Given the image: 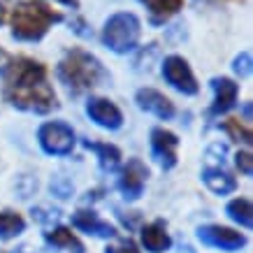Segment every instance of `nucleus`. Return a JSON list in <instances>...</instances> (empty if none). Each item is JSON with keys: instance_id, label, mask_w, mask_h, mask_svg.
<instances>
[{"instance_id": "nucleus-1", "label": "nucleus", "mask_w": 253, "mask_h": 253, "mask_svg": "<svg viewBox=\"0 0 253 253\" xmlns=\"http://www.w3.org/2000/svg\"><path fill=\"white\" fill-rule=\"evenodd\" d=\"M5 98L9 105L28 112L46 114L56 107V93L46 82V68L42 63L19 56L5 65L2 72Z\"/></svg>"}, {"instance_id": "nucleus-2", "label": "nucleus", "mask_w": 253, "mask_h": 253, "mask_svg": "<svg viewBox=\"0 0 253 253\" xmlns=\"http://www.w3.org/2000/svg\"><path fill=\"white\" fill-rule=\"evenodd\" d=\"M63 21L61 12L40 2V0H23L19 2L12 14H9V23H12V35L23 42H38L46 35V31L54 23Z\"/></svg>"}, {"instance_id": "nucleus-3", "label": "nucleus", "mask_w": 253, "mask_h": 253, "mask_svg": "<svg viewBox=\"0 0 253 253\" xmlns=\"http://www.w3.org/2000/svg\"><path fill=\"white\" fill-rule=\"evenodd\" d=\"M58 77L72 91H86L98 86L105 77V70L95 56H91L84 49H72L58 65Z\"/></svg>"}, {"instance_id": "nucleus-4", "label": "nucleus", "mask_w": 253, "mask_h": 253, "mask_svg": "<svg viewBox=\"0 0 253 253\" xmlns=\"http://www.w3.org/2000/svg\"><path fill=\"white\" fill-rule=\"evenodd\" d=\"M139 40V21L137 16L130 12H119V14L109 16L105 28H102V42L116 51V54H126L137 46Z\"/></svg>"}, {"instance_id": "nucleus-5", "label": "nucleus", "mask_w": 253, "mask_h": 253, "mask_svg": "<svg viewBox=\"0 0 253 253\" xmlns=\"http://www.w3.org/2000/svg\"><path fill=\"white\" fill-rule=\"evenodd\" d=\"M40 144L46 154L51 156H65L75 149V132L68 123L63 121H49L44 123L38 132Z\"/></svg>"}, {"instance_id": "nucleus-6", "label": "nucleus", "mask_w": 253, "mask_h": 253, "mask_svg": "<svg viewBox=\"0 0 253 253\" xmlns=\"http://www.w3.org/2000/svg\"><path fill=\"white\" fill-rule=\"evenodd\" d=\"M163 75L176 91L186 93V95H195L198 93V82L193 77L188 63L181 56H168L165 63H163Z\"/></svg>"}, {"instance_id": "nucleus-7", "label": "nucleus", "mask_w": 253, "mask_h": 253, "mask_svg": "<svg viewBox=\"0 0 253 253\" xmlns=\"http://www.w3.org/2000/svg\"><path fill=\"white\" fill-rule=\"evenodd\" d=\"M198 237L207 246H216V249H223V251H239L246 244L244 235H239L230 228H223V225H205V228L198 230Z\"/></svg>"}, {"instance_id": "nucleus-8", "label": "nucleus", "mask_w": 253, "mask_h": 253, "mask_svg": "<svg viewBox=\"0 0 253 253\" xmlns=\"http://www.w3.org/2000/svg\"><path fill=\"white\" fill-rule=\"evenodd\" d=\"M146 176H149V169H146V165L139 158L128 161V165L121 172V181H119L123 195L128 200H137L142 195V191H144Z\"/></svg>"}, {"instance_id": "nucleus-9", "label": "nucleus", "mask_w": 253, "mask_h": 253, "mask_svg": "<svg viewBox=\"0 0 253 253\" xmlns=\"http://www.w3.org/2000/svg\"><path fill=\"white\" fill-rule=\"evenodd\" d=\"M176 146H179V139H176L174 132L165 130V128L151 130V149H154V156L165 169H172L176 165Z\"/></svg>"}, {"instance_id": "nucleus-10", "label": "nucleus", "mask_w": 253, "mask_h": 253, "mask_svg": "<svg viewBox=\"0 0 253 253\" xmlns=\"http://www.w3.org/2000/svg\"><path fill=\"white\" fill-rule=\"evenodd\" d=\"M86 114L91 116L93 121L102 126V128H109V130H116V128H121L123 123V116L119 112L114 102H109L105 98H91L86 102Z\"/></svg>"}, {"instance_id": "nucleus-11", "label": "nucleus", "mask_w": 253, "mask_h": 253, "mask_svg": "<svg viewBox=\"0 0 253 253\" xmlns=\"http://www.w3.org/2000/svg\"><path fill=\"white\" fill-rule=\"evenodd\" d=\"M135 100H137L139 107L146 109V112H151V114H156L158 119H172V116H174L172 100L165 98L163 93L154 91V88H139Z\"/></svg>"}, {"instance_id": "nucleus-12", "label": "nucleus", "mask_w": 253, "mask_h": 253, "mask_svg": "<svg viewBox=\"0 0 253 253\" xmlns=\"http://www.w3.org/2000/svg\"><path fill=\"white\" fill-rule=\"evenodd\" d=\"M211 88H214V93H216L214 105H211V114H223V112H228V109L235 107L239 88L232 79H228V77L211 79Z\"/></svg>"}, {"instance_id": "nucleus-13", "label": "nucleus", "mask_w": 253, "mask_h": 253, "mask_svg": "<svg viewBox=\"0 0 253 253\" xmlns=\"http://www.w3.org/2000/svg\"><path fill=\"white\" fill-rule=\"evenodd\" d=\"M72 225L88 232V235H95V237H114L116 235L114 225H109L102 218H98L95 211H77V214H72Z\"/></svg>"}, {"instance_id": "nucleus-14", "label": "nucleus", "mask_w": 253, "mask_h": 253, "mask_svg": "<svg viewBox=\"0 0 253 253\" xmlns=\"http://www.w3.org/2000/svg\"><path fill=\"white\" fill-rule=\"evenodd\" d=\"M142 244L146 246V251H151V253L168 251L169 244H172V239H169V235H168L165 223L154 221L151 225H146L144 230H142Z\"/></svg>"}, {"instance_id": "nucleus-15", "label": "nucleus", "mask_w": 253, "mask_h": 253, "mask_svg": "<svg viewBox=\"0 0 253 253\" xmlns=\"http://www.w3.org/2000/svg\"><path fill=\"white\" fill-rule=\"evenodd\" d=\"M202 179L207 184L209 191L218 193V195H225V193H232L237 188V181L235 176H230L228 172H223L221 168H207L202 172Z\"/></svg>"}, {"instance_id": "nucleus-16", "label": "nucleus", "mask_w": 253, "mask_h": 253, "mask_svg": "<svg viewBox=\"0 0 253 253\" xmlns=\"http://www.w3.org/2000/svg\"><path fill=\"white\" fill-rule=\"evenodd\" d=\"M139 2H144L146 9L151 12V21L154 23L168 21L169 16H174L184 7V0H139Z\"/></svg>"}, {"instance_id": "nucleus-17", "label": "nucleus", "mask_w": 253, "mask_h": 253, "mask_svg": "<svg viewBox=\"0 0 253 253\" xmlns=\"http://www.w3.org/2000/svg\"><path fill=\"white\" fill-rule=\"evenodd\" d=\"M84 146L98 154L100 165L105 169H114L116 165H119V161H121V151H119L114 144H102V142H88V139H86Z\"/></svg>"}, {"instance_id": "nucleus-18", "label": "nucleus", "mask_w": 253, "mask_h": 253, "mask_svg": "<svg viewBox=\"0 0 253 253\" xmlns=\"http://www.w3.org/2000/svg\"><path fill=\"white\" fill-rule=\"evenodd\" d=\"M46 242H49V244H54V246H58V249H68V251H72V253H84L82 242H79V239L75 237L68 228H56V230L46 232Z\"/></svg>"}, {"instance_id": "nucleus-19", "label": "nucleus", "mask_w": 253, "mask_h": 253, "mask_svg": "<svg viewBox=\"0 0 253 253\" xmlns=\"http://www.w3.org/2000/svg\"><path fill=\"white\" fill-rule=\"evenodd\" d=\"M26 228V221H23L19 214L14 211H0V239H12L19 237Z\"/></svg>"}, {"instance_id": "nucleus-20", "label": "nucleus", "mask_w": 253, "mask_h": 253, "mask_svg": "<svg viewBox=\"0 0 253 253\" xmlns=\"http://www.w3.org/2000/svg\"><path fill=\"white\" fill-rule=\"evenodd\" d=\"M228 214H230L232 221H237L239 225H244V228H251L253 225V207L246 198L232 200L230 205H228Z\"/></svg>"}, {"instance_id": "nucleus-21", "label": "nucleus", "mask_w": 253, "mask_h": 253, "mask_svg": "<svg viewBox=\"0 0 253 253\" xmlns=\"http://www.w3.org/2000/svg\"><path fill=\"white\" fill-rule=\"evenodd\" d=\"M223 130L228 132L232 139H237V142H244V144H251L253 142L251 128H246L239 119H228V121H223Z\"/></svg>"}, {"instance_id": "nucleus-22", "label": "nucleus", "mask_w": 253, "mask_h": 253, "mask_svg": "<svg viewBox=\"0 0 253 253\" xmlns=\"http://www.w3.org/2000/svg\"><path fill=\"white\" fill-rule=\"evenodd\" d=\"M237 168H239V172H242V174L251 176V172H253V158H251V154H249V151H239V154H237Z\"/></svg>"}, {"instance_id": "nucleus-23", "label": "nucleus", "mask_w": 253, "mask_h": 253, "mask_svg": "<svg viewBox=\"0 0 253 253\" xmlns=\"http://www.w3.org/2000/svg\"><path fill=\"white\" fill-rule=\"evenodd\" d=\"M235 72H237V75H242V77H246V75L251 72V56H249V54H239L237 58H235Z\"/></svg>"}, {"instance_id": "nucleus-24", "label": "nucleus", "mask_w": 253, "mask_h": 253, "mask_svg": "<svg viewBox=\"0 0 253 253\" xmlns=\"http://www.w3.org/2000/svg\"><path fill=\"white\" fill-rule=\"evenodd\" d=\"M105 253H139V251L132 242H123V244H116V246H107Z\"/></svg>"}, {"instance_id": "nucleus-25", "label": "nucleus", "mask_w": 253, "mask_h": 253, "mask_svg": "<svg viewBox=\"0 0 253 253\" xmlns=\"http://www.w3.org/2000/svg\"><path fill=\"white\" fill-rule=\"evenodd\" d=\"M63 5H70V7H79V0H58Z\"/></svg>"}]
</instances>
